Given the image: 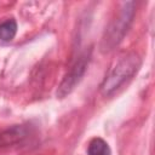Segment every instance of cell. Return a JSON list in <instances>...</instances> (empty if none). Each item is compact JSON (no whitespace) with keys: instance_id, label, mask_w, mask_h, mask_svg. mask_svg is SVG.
<instances>
[{"instance_id":"cell-5","label":"cell","mask_w":155,"mask_h":155,"mask_svg":"<svg viewBox=\"0 0 155 155\" xmlns=\"http://www.w3.org/2000/svg\"><path fill=\"white\" fill-rule=\"evenodd\" d=\"M87 153L88 155H110V148L105 140L102 138H93L87 147Z\"/></svg>"},{"instance_id":"cell-3","label":"cell","mask_w":155,"mask_h":155,"mask_svg":"<svg viewBox=\"0 0 155 155\" xmlns=\"http://www.w3.org/2000/svg\"><path fill=\"white\" fill-rule=\"evenodd\" d=\"M88 61H90V53L86 52V53H82L79 56V58L75 61V63L73 64L70 70L67 73V75L64 76L63 81L61 82V85L58 87L57 96L59 98H63L67 94H69L74 90V87L79 84V81L81 80V78L85 74Z\"/></svg>"},{"instance_id":"cell-2","label":"cell","mask_w":155,"mask_h":155,"mask_svg":"<svg viewBox=\"0 0 155 155\" xmlns=\"http://www.w3.org/2000/svg\"><path fill=\"white\" fill-rule=\"evenodd\" d=\"M133 5H134L133 2L124 4V7L121 8L119 16L107 28L105 34L102 39V44H101V48L103 52H108L113 50L127 33L130 24L132 22L133 15H134Z\"/></svg>"},{"instance_id":"cell-1","label":"cell","mask_w":155,"mask_h":155,"mask_svg":"<svg viewBox=\"0 0 155 155\" xmlns=\"http://www.w3.org/2000/svg\"><path fill=\"white\" fill-rule=\"evenodd\" d=\"M140 65V59L133 52L121 56L114 67L110 68L105 79L101 85V90L105 96L114 93L125 81H127Z\"/></svg>"},{"instance_id":"cell-4","label":"cell","mask_w":155,"mask_h":155,"mask_svg":"<svg viewBox=\"0 0 155 155\" xmlns=\"http://www.w3.org/2000/svg\"><path fill=\"white\" fill-rule=\"evenodd\" d=\"M28 134L24 126H15L0 133V145H11L23 140Z\"/></svg>"},{"instance_id":"cell-6","label":"cell","mask_w":155,"mask_h":155,"mask_svg":"<svg viewBox=\"0 0 155 155\" xmlns=\"http://www.w3.org/2000/svg\"><path fill=\"white\" fill-rule=\"evenodd\" d=\"M17 33V23L15 19H6L0 23V40L1 41H11Z\"/></svg>"}]
</instances>
